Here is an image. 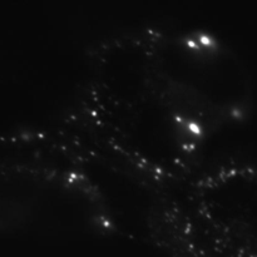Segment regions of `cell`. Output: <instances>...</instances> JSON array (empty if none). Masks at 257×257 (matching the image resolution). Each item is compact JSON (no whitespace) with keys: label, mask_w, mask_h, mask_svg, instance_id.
<instances>
[{"label":"cell","mask_w":257,"mask_h":257,"mask_svg":"<svg viewBox=\"0 0 257 257\" xmlns=\"http://www.w3.org/2000/svg\"><path fill=\"white\" fill-rule=\"evenodd\" d=\"M250 65L215 30L141 22L105 33L57 124L114 180L141 192H177L210 143L251 118Z\"/></svg>","instance_id":"6da1fadb"},{"label":"cell","mask_w":257,"mask_h":257,"mask_svg":"<svg viewBox=\"0 0 257 257\" xmlns=\"http://www.w3.org/2000/svg\"><path fill=\"white\" fill-rule=\"evenodd\" d=\"M112 182L57 123L0 127V235L125 233Z\"/></svg>","instance_id":"7a4b0ae2"},{"label":"cell","mask_w":257,"mask_h":257,"mask_svg":"<svg viewBox=\"0 0 257 257\" xmlns=\"http://www.w3.org/2000/svg\"><path fill=\"white\" fill-rule=\"evenodd\" d=\"M176 196L207 257H257L256 156L206 161Z\"/></svg>","instance_id":"3957f363"}]
</instances>
